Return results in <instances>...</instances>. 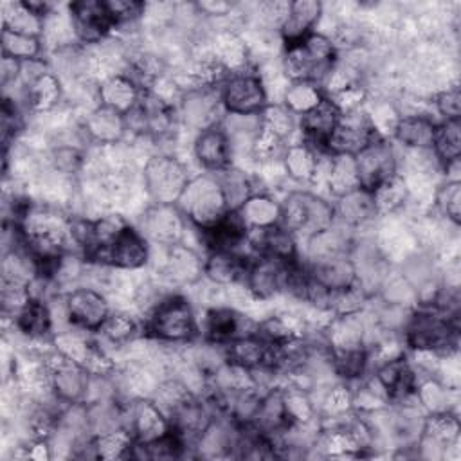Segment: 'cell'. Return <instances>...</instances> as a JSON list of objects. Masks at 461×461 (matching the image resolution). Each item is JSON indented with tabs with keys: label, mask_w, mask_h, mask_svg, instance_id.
Here are the masks:
<instances>
[{
	"label": "cell",
	"mask_w": 461,
	"mask_h": 461,
	"mask_svg": "<svg viewBox=\"0 0 461 461\" xmlns=\"http://www.w3.org/2000/svg\"><path fill=\"white\" fill-rule=\"evenodd\" d=\"M306 268L312 274V277L322 286H326L328 290H342L357 283V272H355L351 254L333 258L315 265H306Z\"/></svg>",
	"instance_id": "cell-40"
},
{
	"label": "cell",
	"mask_w": 461,
	"mask_h": 461,
	"mask_svg": "<svg viewBox=\"0 0 461 461\" xmlns=\"http://www.w3.org/2000/svg\"><path fill=\"white\" fill-rule=\"evenodd\" d=\"M151 259V245L144 234L133 225H126L124 230L103 250L95 252L88 263L103 265L115 270L139 272Z\"/></svg>",
	"instance_id": "cell-8"
},
{
	"label": "cell",
	"mask_w": 461,
	"mask_h": 461,
	"mask_svg": "<svg viewBox=\"0 0 461 461\" xmlns=\"http://www.w3.org/2000/svg\"><path fill=\"white\" fill-rule=\"evenodd\" d=\"M324 14V5L315 0H297L290 4L286 20L279 29V38L283 45H292L304 40L308 34L315 32L321 18Z\"/></svg>",
	"instance_id": "cell-28"
},
{
	"label": "cell",
	"mask_w": 461,
	"mask_h": 461,
	"mask_svg": "<svg viewBox=\"0 0 461 461\" xmlns=\"http://www.w3.org/2000/svg\"><path fill=\"white\" fill-rule=\"evenodd\" d=\"M236 212L249 230H263L281 225V202L265 191L250 194Z\"/></svg>",
	"instance_id": "cell-35"
},
{
	"label": "cell",
	"mask_w": 461,
	"mask_h": 461,
	"mask_svg": "<svg viewBox=\"0 0 461 461\" xmlns=\"http://www.w3.org/2000/svg\"><path fill=\"white\" fill-rule=\"evenodd\" d=\"M340 119L339 108L330 97H324L313 110L299 117V130L303 133V142L312 146L321 155H326V140L333 133Z\"/></svg>",
	"instance_id": "cell-24"
},
{
	"label": "cell",
	"mask_w": 461,
	"mask_h": 461,
	"mask_svg": "<svg viewBox=\"0 0 461 461\" xmlns=\"http://www.w3.org/2000/svg\"><path fill=\"white\" fill-rule=\"evenodd\" d=\"M76 40L83 47L101 45L115 29L112 16L104 2L99 0H79L67 5Z\"/></svg>",
	"instance_id": "cell-16"
},
{
	"label": "cell",
	"mask_w": 461,
	"mask_h": 461,
	"mask_svg": "<svg viewBox=\"0 0 461 461\" xmlns=\"http://www.w3.org/2000/svg\"><path fill=\"white\" fill-rule=\"evenodd\" d=\"M223 351L227 362L254 371L259 367H268L272 346L265 342L256 331H252L232 339L223 346Z\"/></svg>",
	"instance_id": "cell-29"
},
{
	"label": "cell",
	"mask_w": 461,
	"mask_h": 461,
	"mask_svg": "<svg viewBox=\"0 0 461 461\" xmlns=\"http://www.w3.org/2000/svg\"><path fill=\"white\" fill-rule=\"evenodd\" d=\"M351 232V229L333 221V225H330L328 229L319 230L304 240V259L301 261H304L306 265H315L333 258L349 256L355 243Z\"/></svg>",
	"instance_id": "cell-22"
},
{
	"label": "cell",
	"mask_w": 461,
	"mask_h": 461,
	"mask_svg": "<svg viewBox=\"0 0 461 461\" xmlns=\"http://www.w3.org/2000/svg\"><path fill=\"white\" fill-rule=\"evenodd\" d=\"M324 97H326L324 92L313 81H290L283 94L281 103L295 117H301L310 110H313Z\"/></svg>",
	"instance_id": "cell-45"
},
{
	"label": "cell",
	"mask_w": 461,
	"mask_h": 461,
	"mask_svg": "<svg viewBox=\"0 0 461 461\" xmlns=\"http://www.w3.org/2000/svg\"><path fill=\"white\" fill-rule=\"evenodd\" d=\"M436 122L427 113H402L393 137L405 149H430Z\"/></svg>",
	"instance_id": "cell-37"
},
{
	"label": "cell",
	"mask_w": 461,
	"mask_h": 461,
	"mask_svg": "<svg viewBox=\"0 0 461 461\" xmlns=\"http://www.w3.org/2000/svg\"><path fill=\"white\" fill-rule=\"evenodd\" d=\"M261 128L281 140H288L297 130V117L283 103H268L259 113Z\"/></svg>",
	"instance_id": "cell-50"
},
{
	"label": "cell",
	"mask_w": 461,
	"mask_h": 461,
	"mask_svg": "<svg viewBox=\"0 0 461 461\" xmlns=\"http://www.w3.org/2000/svg\"><path fill=\"white\" fill-rule=\"evenodd\" d=\"M2 56L18 59V61H31V59H40L43 52V41L41 38L14 32L2 29Z\"/></svg>",
	"instance_id": "cell-49"
},
{
	"label": "cell",
	"mask_w": 461,
	"mask_h": 461,
	"mask_svg": "<svg viewBox=\"0 0 461 461\" xmlns=\"http://www.w3.org/2000/svg\"><path fill=\"white\" fill-rule=\"evenodd\" d=\"M202 18H230L236 11V5L223 0H200L194 4Z\"/></svg>",
	"instance_id": "cell-59"
},
{
	"label": "cell",
	"mask_w": 461,
	"mask_h": 461,
	"mask_svg": "<svg viewBox=\"0 0 461 461\" xmlns=\"http://www.w3.org/2000/svg\"><path fill=\"white\" fill-rule=\"evenodd\" d=\"M41 360L50 376V387L54 398L63 403H83L88 385V373L83 366L68 360L54 348L41 355Z\"/></svg>",
	"instance_id": "cell-10"
},
{
	"label": "cell",
	"mask_w": 461,
	"mask_h": 461,
	"mask_svg": "<svg viewBox=\"0 0 461 461\" xmlns=\"http://www.w3.org/2000/svg\"><path fill=\"white\" fill-rule=\"evenodd\" d=\"M68 321L72 328L83 330L86 333L99 331L108 315L112 313V303L97 288L79 285L63 294Z\"/></svg>",
	"instance_id": "cell-12"
},
{
	"label": "cell",
	"mask_w": 461,
	"mask_h": 461,
	"mask_svg": "<svg viewBox=\"0 0 461 461\" xmlns=\"http://www.w3.org/2000/svg\"><path fill=\"white\" fill-rule=\"evenodd\" d=\"M432 207L439 218L456 225L461 221V182H441L434 189Z\"/></svg>",
	"instance_id": "cell-52"
},
{
	"label": "cell",
	"mask_w": 461,
	"mask_h": 461,
	"mask_svg": "<svg viewBox=\"0 0 461 461\" xmlns=\"http://www.w3.org/2000/svg\"><path fill=\"white\" fill-rule=\"evenodd\" d=\"M376 216L389 218L394 216L409 203V189L403 176L398 173L389 180L382 182L376 189L371 191Z\"/></svg>",
	"instance_id": "cell-42"
},
{
	"label": "cell",
	"mask_w": 461,
	"mask_h": 461,
	"mask_svg": "<svg viewBox=\"0 0 461 461\" xmlns=\"http://www.w3.org/2000/svg\"><path fill=\"white\" fill-rule=\"evenodd\" d=\"M286 144L285 140L277 139L274 133L267 131V130H259L252 148H250V157L252 160H256L258 164H270V162H277L281 160V155L285 151Z\"/></svg>",
	"instance_id": "cell-53"
},
{
	"label": "cell",
	"mask_w": 461,
	"mask_h": 461,
	"mask_svg": "<svg viewBox=\"0 0 461 461\" xmlns=\"http://www.w3.org/2000/svg\"><path fill=\"white\" fill-rule=\"evenodd\" d=\"M324 184L333 198L351 193L360 187L357 164L353 155H333L328 158Z\"/></svg>",
	"instance_id": "cell-41"
},
{
	"label": "cell",
	"mask_w": 461,
	"mask_h": 461,
	"mask_svg": "<svg viewBox=\"0 0 461 461\" xmlns=\"http://www.w3.org/2000/svg\"><path fill=\"white\" fill-rule=\"evenodd\" d=\"M339 58L333 41L315 31L304 40L285 45L279 65L288 81H313L321 85Z\"/></svg>",
	"instance_id": "cell-2"
},
{
	"label": "cell",
	"mask_w": 461,
	"mask_h": 461,
	"mask_svg": "<svg viewBox=\"0 0 461 461\" xmlns=\"http://www.w3.org/2000/svg\"><path fill=\"white\" fill-rule=\"evenodd\" d=\"M95 457L101 459H122L133 457L135 439L126 427L106 430L94 436Z\"/></svg>",
	"instance_id": "cell-47"
},
{
	"label": "cell",
	"mask_w": 461,
	"mask_h": 461,
	"mask_svg": "<svg viewBox=\"0 0 461 461\" xmlns=\"http://www.w3.org/2000/svg\"><path fill=\"white\" fill-rule=\"evenodd\" d=\"M218 176V182L223 189V194H225V200H227V205L230 211H238L243 202L254 194V180L247 175V171L240 169V167H227L220 173H214Z\"/></svg>",
	"instance_id": "cell-46"
},
{
	"label": "cell",
	"mask_w": 461,
	"mask_h": 461,
	"mask_svg": "<svg viewBox=\"0 0 461 461\" xmlns=\"http://www.w3.org/2000/svg\"><path fill=\"white\" fill-rule=\"evenodd\" d=\"M252 256L245 252L211 250L203 258V279L216 286H230L243 283Z\"/></svg>",
	"instance_id": "cell-26"
},
{
	"label": "cell",
	"mask_w": 461,
	"mask_h": 461,
	"mask_svg": "<svg viewBox=\"0 0 461 461\" xmlns=\"http://www.w3.org/2000/svg\"><path fill=\"white\" fill-rule=\"evenodd\" d=\"M405 348L436 351L438 355L457 353L459 317H450L434 306H414L402 330Z\"/></svg>",
	"instance_id": "cell-1"
},
{
	"label": "cell",
	"mask_w": 461,
	"mask_h": 461,
	"mask_svg": "<svg viewBox=\"0 0 461 461\" xmlns=\"http://www.w3.org/2000/svg\"><path fill=\"white\" fill-rule=\"evenodd\" d=\"M124 427L131 432L137 445H148L171 430L167 414L153 398H135L126 402Z\"/></svg>",
	"instance_id": "cell-17"
},
{
	"label": "cell",
	"mask_w": 461,
	"mask_h": 461,
	"mask_svg": "<svg viewBox=\"0 0 461 461\" xmlns=\"http://www.w3.org/2000/svg\"><path fill=\"white\" fill-rule=\"evenodd\" d=\"M13 328L29 342H40L52 339L54 326L50 317L49 303L38 297H32L13 319Z\"/></svg>",
	"instance_id": "cell-33"
},
{
	"label": "cell",
	"mask_w": 461,
	"mask_h": 461,
	"mask_svg": "<svg viewBox=\"0 0 461 461\" xmlns=\"http://www.w3.org/2000/svg\"><path fill=\"white\" fill-rule=\"evenodd\" d=\"M160 277L169 286H193L203 279V258L185 243L166 247Z\"/></svg>",
	"instance_id": "cell-20"
},
{
	"label": "cell",
	"mask_w": 461,
	"mask_h": 461,
	"mask_svg": "<svg viewBox=\"0 0 461 461\" xmlns=\"http://www.w3.org/2000/svg\"><path fill=\"white\" fill-rule=\"evenodd\" d=\"M20 72H22V61L2 56V65H0V76H2V86L4 90L9 88L11 85H18L20 81Z\"/></svg>",
	"instance_id": "cell-60"
},
{
	"label": "cell",
	"mask_w": 461,
	"mask_h": 461,
	"mask_svg": "<svg viewBox=\"0 0 461 461\" xmlns=\"http://www.w3.org/2000/svg\"><path fill=\"white\" fill-rule=\"evenodd\" d=\"M290 4L286 0H268V2H261L256 5V16L259 20V23L265 29H274L279 32L283 22L288 16L290 11Z\"/></svg>",
	"instance_id": "cell-57"
},
{
	"label": "cell",
	"mask_w": 461,
	"mask_h": 461,
	"mask_svg": "<svg viewBox=\"0 0 461 461\" xmlns=\"http://www.w3.org/2000/svg\"><path fill=\"white\" fill-rule=\"evenodd\" d=\"M43 18L27 7L25 2H4L2 4V29L41 38Z\"/></svg>",
	"instance_id": "cell-44"
},
{
	"label": "cell",
	"mask_w": 461,
	"mask_h": 461,
	"mask_svg": "<svg viewBox=\"0 0 461 461\" xmlns=\"http://www.w3.org/2000/svg\"><path fill=\"white\" fill-rule=\"evenodd\" d=\"M297 259L285 261L265 254H254L243 279L245 288L259 303H267L286 294L292 267Z\"/></svg>",
	"instance_id": "cell-9"
},
{
	"label": "cell",
	"mask_w": 461,
	"mask_h": 461,
	"mask_svg": "<svg viewBox=\"0 0 461 461\" xmlns=\"http://www.w3.org/2000/svg\"><path fill=\"white\" fill-rule=\"evenodd\" d=\"M189 180V169L173 153H155L144 162L142 185L151 203L176 205Z\"/></svg>",
	"instance_id": "cell-6"
},
{
	"label": "cell",
	"mask_w": 461,
	"mask_h": 461,
	"mask_svg": "<svg viewBox=\"0 0 461 461\" xmlns=\"http://www.w3.org/2000/svg\"><path fill=\"white\" fill-rule=\"evenodd\" d=\"M189 225L205 230L221 221L230 211L223 189L214 173H202L191 176L182 196L176 202Z\"/></svg>",
	"instance_id": "cell-4"
},
{
	"label": "cell",
	"mask_w": 461,
	"mask_h": 461,
	"mask_svg": "<svg viewBox=\"0 0 461 461\" xmlns=\"http://www.w3.org/2000/svg\"><path fill=\"white\" fill-rule=\"evenodd\" d=\"M360 187L373 191L382 182L398 175L400 158L393 142L376 135L364 149L355 155Z\"/></svg>",
	"instance_id": "cell-11"
},
{
	"label": "cell",
	"mask_w": 461,
	"mask_h": 461,
	"mask_svg": "<svg viewBox=\"0 0 461 461\" xmlns=\"http://www.w3.org/2000/svg\"><path fill=\"white\" fill-rule=\"evenodd\" d=\"M193 155L207 173H220L232 166V148L220 124L194 135Z\"/></svg>",
	"instance_id": "cell-23"
},
{
	"label": "cell",
	"mask_w": 461,
	"mask_h": 461,
	"mask_svg": "<svg viewBox=\"0 0 461 461\" xmlns=\"http://www.w3.org/2000/svg\"><path fill=\"white\" fill-rule=\"evenodd\" d=\"M434 110L441 115V121L459 119L461 113V94L457 83L439 88L432 97Z\"/></svg>",
	"instance_id": "cell-56"
},
{
	"label": "cell",
	"mask_w": 461,
	"mask_h": 461,
	"mask_svg": "<svg viewBox=\"0 0 461 461\" xmlns=\"http://www.w3.org/2000/svg\"><path fill=\"white\" fill-rule=\"evenodd\" d=\"M457 412H436L423 418L420 438L414 445L416 456L425 459H445L450 450L459 447Z\"/></svg>",
	"instance_id": "cell-13"
},
{
	"label": "cell",
	"mask_w": 461,
	"mask_h": 461,
	"mask_svg": "<svg viewBox=\"0 0 461 461\" xmlns=\"http://www.w3.org/2000/svg\"><path fill=\"white\" fill-rule=\"evenodd\" d=\"M321 160H322V155L303 140L286 144L281 155V166H283L285 176H288L297 184L313 182L317 176Z\"/></svg>",
	"instance_id": "cell-36"
},
{
	"label": "cell",
	"mask_w": 461,
	"mask_h": 461,
	"mask_svg": "<svg viewBox=\"0 0 461 461\" xmlns=\"http://www.w3.org/2000/svg\"><path fill=\"white\" fill-rule=\"evenodd\" d=\"M335 221L333 202L310 193L292 191L281 202V225L292 234L303 236L304 240L319 230L328 229Z\"/></svg>",
	"instance_id": "cell-5"
},
{
	"label": "cell",
	"mask_w": 461,
	"mask_h": 461,
	"mask_svg": "<svg viewBox=\"0 0 461 461\" xmlns=\"http://www.w3.org/2000/svg\"><path fill=\"white\" fill-rule=\"evenodd\" d=\"M225 113L220 88H189L182 94L176 106L178 122L194 131V135L220 124Z\"/></svg>",
	"instance_id": "cell-14"
},
{
	"label": "cell",
	"mask_w": 461,
	"mask_h": 461,
	"mask_svg": "<svg viewBox=\"0 0 461 461\" xmlns=\"http://www.w3.org/2000/svg\"><path fill=\"white\" fill-rule=\"evenodd\" d=\"M81 128L88 142L97 146H110V144L122 142L124 135L128 133L124 115L103 104L86 112L85 119L81 121Z\"/></svg>",
	"instance_id": "cell-25"
},
{
	"label": "cell",
	"mask_w": 461,
	"mask_h": 461,
	"mask_svg": "<svg viewBox=\"0 0 461 461\" xmlns=\"http://www.w3.org/2000/svg\"><path fill=\"white\" fill-rule=\"evenodd\" d=\"M104 5L115 27L137 23L140 18H144L146 11V4L137 0H106Z\"/></svg>",
	"instance_id": "cell-55"
},
{
	"label": "cell",
	"mask_w": 461,
	"mask_h": 461,
	"mask_svg": "<svg viewBox=\"0 0 461 461\" xmlns=\"http://www.w3.org/2000/svg\"><path fill=\"white\" fill-rule=\"evenodd\" d=\"M211 54L227 68V72L243 70L249 65V45L245 40L232 29L218 31L211 43Z\"/></svg>",
	"instance_id": "cell-38"
},
{
	"label": "cell",
	"mask_w": 461,
	"mask_h": 461,
	"mask_svg": "<svg viewBox=\"0 0 461 461\" xmlns=\"http://www.w3.org/2000/svg\"><path fill=\"white\" fill-rule=\"evenodd\" d=\"M200 241H203L205 250H230L241 252L243 247H249V229L241 221L236 211H229L227 216L218 221L214 227L200 230ZM250 249V247H249Z\"/></svg>",
	"instance_id": "cell-27"
},
{
	"label": "cell",
	"mask_w": 461,
	"mask_h": 461,
	"mask_svg": "<svg viewBox=\"0 0 461 461\" xmlns=\"http://www.w3.org/2000/svg\"><path fill=\"white\" fill-rule=\"evenodd\" d=\"M247 324H254L249 313H243L230 306H211L205 310L202 324L203 340L216 346H225L240 335L256 331V328H247Z\"/></svg>",
	"instance_id": "cell-21"
},
{
	"label": "cell",
	"mask_w": 461,
	"mask_h": 461,
	"mask_svg": "<svg viewBox=\"0 0 461 461\" xmlns=\"http://www.w3.org/2000/svg\"><path fill=\"white\" fill-rule=\"evenodd\" d=\"M142 88L126 74H113L99 83V104L108 106L122 115L130 113L140 101Z\"/></svg>",
	"instance_id": "cell-34"
},
{
	"label": "cell",
	"mask_w": 461,
	"mask_h": 461,
	"mask_svg": "<svg viewBox=\"0 0 461 461\" xmlns=\"http://www.w3.org/2000/svg\"><path fill=\"white\" fill-rule=\"evenodd\" d=\"M104 342L115 348H124L140 337L139 321L128 310H112L101 330L97 331Z\"/></svg>",
	"instance_id": "cell-43"
},
{
	"label": "cell",
	"mask_w": 461,
	"mask_h": 461,
	"mask_svg": "<svg viewBox=\"0 0 461 461\" xmlns=\"http://www.w3.org/2000/svg\"><path fill=\"white\" fill-rule=\"evenodd\" d=\"M375 380L384 391L389 405H398L414 396L418 385V373L407 358V353L378 364L373 371Z\"/></svg>",
	"instance_id": "cell-19"
},
{
	"label": "cell",
	"mask_w": 461,
	"mask_h": 461,
	"mask_svg": "<svg viewBox=\"0 0 461 461\" xmlns=\"http://www.w3.org/2000/svg\"><path fill=\"white\" fill-rule=\"evenodd\" d=\"M333 202L335 211V221L348 227V229H360L371 223L376 216L373 194L367 189H355L351 193H346Z\"/></svg>",
	"instance_id": "cell-30"
},
{
	"label": "cell",
	"mask_w": 461,
	"mask_h": 461,
	"mask_svg": "<svg viewBox=\"0 0 461 461\" xmlns=\"http://www.w3.org/2000/svg\"><path fill=\"white\" fill-rule=\"evenodd\" d=\"M31 299H32V292H31L29 285L2 279V312H4V317L13 319Z\"/></svg>",
	"instance_id": "cell-54"
},
{
	"label": "cell",
	"mask_w": 461,
	"mask_h": 461,
	"mask_svg": "<svg viewBox=\"0 0 461 461\" xmlns=\"http://www.w3.org/2000/svg\"><path fill=\"white\" fill-rule=\"evenodd\" d=\"M414 396L425 414H436V412H447V411L457 412L456 411L457 389L447 387L436 376L420 378Z\"/></svg>",
	"instance_id": "cell-39"
},
{
	"label": "cell",
	"mask_w": 461,
	"mask_h": 461,
	"mask_svg": "<svg viewBox=\"0 0 461 461\" xmlns=\"http://www.w3.org/2000/svg\"><path fill=\"white\" fill-rule=\"evenodd\" d=\"M65 97V86L61 79L49 68L23 88V104L36 115H47L54 112Z\"/></svg>",
	"instance_id": "cell-32"
},
{
	"label": "cell",
	"mask_w": 461,
	"mask_h": 461,
	"mask_svg": "<svg viewBox=\"0 0 461 461\" xmlns=\"http://www.w3.org/2000/svg\"><path fill=\"white\" fill-rule=\"evenodd\" d=\"M52 348L56 351H59L61 355H65L68 360L83 366L94 342H90L86 339V331L77 330V328H68L63 331H58L52 335L50 339Z\"/></svg>",
	"instance_id": "cell-51"
},
{
	"label": "cell",
	"mask_w": 461,
	"mask_h": 461,
	"mask_svg": "<svg viewBox=\"0 0 461 461\" xmlns=\"http://www.w3.org/2000/svg\"><path fill=\"white\" fill-rule=\"evenodd\" d=\"M249 247L252 254H265L285 261H294L299 258L297 238L283 225L263 230H249Z\"/></svg>",
	"instance_id": "cell-31"
},
{
	"label": "cell",
	"mask_w": 461,
	"mask_h": 461,
	"mask_svg": "<svg viewBox=\"0 0 461 461\" xmlns=\"http://www.w3.org/2000/svg\"><path fill=\"white\" fill-rule=\"evenodd\" d=\"M432 153L439 160V164H447L450 160L459 158L461 155V126L459 119L436 122L434 137H432Z\"/></svg>",
	"instance_id": "cell-48"
},
{
	"label": "cell",
	"mask_w": 461,
	"mask_h": 461,
	"mask_svg": "<svg viewBox=\"0 0 461 461\" xmlns=\"http://www.w3.org/2000/svg\"><path fill=\"white\" fill-rule=\"evenodd\" d=\"M376 137L364 108L340 113V119L326 140V155H357L360 149H364L373 139Z\"/></svg>",
	"instance_id": "cell-18"
},
{
	"label": "cell",
	"mask_w": 461,
	"mask_h": 461,
	"mask_svg": "<svg viewBox=\"0 0 461 461\" xmlns=\"http://www.w3.org/2000/svg\"><path fill=\"white\" fill-rule=\"evenodd\" d=\"M189 221L176 205L151 203L140 218V232L144 238L162 249L182 243L187 234Z\"/></svg>",
	"instance_id": "cell-15"
},
{
	"label": "cell",
	"mask_w": 461,
	"mask_h": 461,
	"mask_svg": "<svg viewBox=\"0 0 461 461\" xmlns=\"http://www.w3.org/2000/svg\"><path fill=\"white\" fill-rule=\"evenodd\" d=\"M330 99L333 101V104L339 108L340 113H349L364 108V103L367 99V90L362 83H358L337 92L335 95H330Z\"/></svg>",
	"instance_id": "cell-58"
},
{
	"label": "cell",
	"mask_w": 461,
	"mask_h": 461,
	"mask_svg": "<svg viewBox=\"0 0 461 461\" xmlns=\"http://www.w3.org/2000/svg\"><path fill=\"white\" fill-rule=\"evenodd\" d=\"M220 95L227 113L259 115L268 104L263 81L252 67L230 72L220 85Z\"/></svg>",
	"instance_id": "cell-7"
},
{
	"label": "cell",
	"mask_w": 461,
	"mask_h": 461,
	"mask_svg": "<svg viewBox=\"0 0 461 461\" xmlns=\"http://www.w3.org/2000/svg\"><path fill=\"white\" fill-rule=\"evenodd\" d=\"M144 335L160 344H187L200 335L196 312L182 294L166 295L146 317Z\"/></svg>",
	"instance_id": "cell-3"
}]
</instances>
